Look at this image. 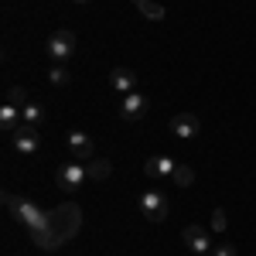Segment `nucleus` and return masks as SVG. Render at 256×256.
<instances>
[{
  "label": "nucleus",
  "instance_id": "nucleus-1",
  "mask_svg": "<svg viewBox=\"0 0 256 256\" xmlns=\"http://www.w3.org/2000/svg\"><path fill=\"white\" fill-rule=\"evenodd\" d=\"M82 229V208L76 202H62L58 208L48 212V232L38 242V250L52 253V250H62L68 239H76V232Z\"/></svg>",
  "mask_w": 256,
  "mask_h": 256
},
{
  "label": "nucleus",
  "instance_id": "nucleus-2",
  "mask_svg": "<svg viewBox=\"0 0 256 256\" xmlns=\"http://www.w3.org/2000/svg\"><path fill=\"white\" fill-rule=\"evenodd\" d=\"M4 205L10 208V216L28 229V236L34 239V246H38L41 239H44V232H48V212H41L31 198H18V195H10V192H4Z\"/></svg>",
  "mask_w": 256,
  "mask_h": 256
},
{
  "label": "nucleus",
  "instance_id": "nucleus-3",
  "mask_svg": "<svg viewBox=\"0 0 256 256\" xmlns=\"http://www.w3.org/2000/svg\"><path fill=\"white\" fill-rule=\"evenodd\" d=\"M76 48H79V41H76V31H68V28H58V31L48 38V58L55 62V65H68V62L76 58Z\"/></svg>",
  "mask_w": 256,
  "mask_h": 256
},
{
  "label": "nucleus",
  "instance_id": "nucleus-4",
  "mask_svg": "<svg viewBox=\"0 0 256 256\" xmlns=\"http://www.w3.org/2000/svg\"><path fill=\"white\" fill-rule=\"evenodd\" d=\"M86 181H89V174H86V164L82 160H68V164L58 168V188L65 195H76Z\"/></svg>",
  "mask_w": 256,
  "mask_h": 256
},
{
  "label": "nucleus",
  "instance_id": "nucleus-5",
  "mask_svg": "<svg viewBox=\"0 0 256 256\" xmlns=\"http://www.w3.org/2000/svg\"><path fill=\"white\" fill-rule=\"evenodd\" d=\"M140 212H144L147 222H154V226H158V222L168 218V198L160 195L158 188H147V192L140 195Z\"/></svg>",
  "mask_w": 256,
  "mask_h": 256
},
{
  "label": "nucleus",
  "instance_id": "nucleus-6",
  "mask_svg": "<svg viewBox=\"0 0 256 256\" xmlns=\"http://www.w3.org/2000/svg\"><path fill=\"white\" fill-rule=\"evenodd\" d=\"M150 113V99L144 96V92H126V96L120 99V116L126 120V123H137Z\"/></svg>",
  "mask_w": 256,
  "mask_h": 256
},
{
  "label": "nucleus",
  "instance_id": "nucleus-7",
  "mask_svg": "<svg viewBox=\"0 0 256 256\" xmlns=\"http://www.w3.org/2000/svg\"><path fill=\"white\" fill-rule=\"evenodd\" d=\"M68 150H72V158L82 160V164H89V160L96 158V144H92V137H89L86 130H72V134H68Z\"/></svg>",
  "mask_w": 256,
  "mask_h": 256
},
{
  "label": "nucleus",
  "instance_id": "nucleus-8",
  "mask_svg": "<svg viewBox=\"0 0 256 256\" xmlns=\"http://www.w3.org/2000/svg\"><path fill=\"white\" fill-rule=\"evenodd\" d=\"M10 144H14V150H18L20 158H31V154H38L41 137H38V130H34V126H24V123H20V130L10 137Z\"/></svg>",
  "mask_w": 256,
  "mask_h": 256
},
{
  "label": "nucleus",
  "instance_id": "nucleus-9",
  "mask_svg": "<svg viewBox=\"0 0 256 256\" xmlns=\"http://www.w3.org/2000/svg\"><path fill=\"white\" fill-rule=\"evenodd\" d=\"M181 239H184V246H188L195 256H208L212 253V236H208L202 226H188V229L181 232Z\"/></svg>",
  "mask_w": 256,
  "mask_h": 256
},
{
  "label": "nucleus",
  "instance_id": "nucleus-10",
  "mask_svg": "<svg viewBox=\"0 0 256 256\" xmlns=\"http://www.w3.org/2000/svg\"><path fill=\"white\" fill-rule=\"evenodd\" d=\"M171 134L178 140H195L202 134V123L195 113H178V116H171Z\"/></svg>",
  "mask_w": 256,
  "mask_h": 256
},
{
  "label": "nucleus",
  "instance_id": "nucleus-11",
  "mask_svg": "<svg viewBox=\"0 0 256 256\" xmlns=\"http://www.w3.org/2000/svg\"><path fill=\"white\" fill-rule=\"evenodd\" d=\"M174 168H178L174 158H164V154H158V158H147V164H144V174L150 178V181H171Z\"/></svg>",
  "mask_w": 256,
  "mask_h": 256
},
{
  "label": "nucleus",
  "instance_id": "nucleus-12",
  "mask_svg": "<svg viewBox=\"0 0 256 256\" xmlns=\"http://www.w3.org/2000/svg\"><path fill=\"white\" fill-rule=\"evenodd\" d=\"M110 86L116 89L120 96L137 92V72H134V68H123V65H116V68L110 72Z\"/></svg>",
  "mask_w": 256,
  "mask_h": 256
},
{
  "label": "nucleus",
  "instance_id": "nucleus-13",
  "mask_svg": "<svg viewBox=\"0 0 256 256\" xmlns=\"http://www.w3.org/2000/svg\"><path fill=\"white\" fill-rule=\"evenodd\" d=\"M0 130H4L7 137H14L20 130V106H10V102L0 106Z\"/></svg>",
  "mask_w": 256,
  "mask_h": 256
},
{
  "label": "nucleus",
  "instance_id": "nucleus-14",
  "mask_svg": "<svg viewBox=\"0 0 256 256\" xmlns=\"http://www.w3.org/2000/svg\"><path fill=\"white\" fill-rule=\"evenodd\" d=\"M86 174H89V181H106V178L113 174V164L106 158H92L86 164Z\"/></svg>",
  "mask_w": 256,
  "mask_h": 256
},
{
  "label": "nucleus",
  "instance_id": "nucleus-15",
  "mask_svg": "<svg viewBox=\"0 0 256 256\" xmlns=\"http://www.w3.org/2000/svg\"><path fill=\"white\" fill-rule=\"evenodd\" d=\"M20 123H24V126H34V130H41V123H44V110H41L38 102H28V106L20 110Z\"/></svg>",
  "mask_w": 256,
  "mask_h": 256
},
{
  "label": "nucleus",
  "instance_id": "nucleus-16",
  "mask_svg": "<svg viewBox=\"0 0 256 256\" xmlns=\"http://www.w3.org/2000/svg\"><path fill=\"white\" fill-rule=\"evenodd\" d=\"M137 10H140V18H147V20H164V18H168L164 4H158V0H140Z\"/></svg>",
  "mask_w": 256,
  "mask_h": 256
},
{
  "label": "nucleus",
  "instance_id": "nucleus-17",
  "mask_svg": "<svg viewBox=\"0 0 256 256\" xmlns=\"http://www.w3.org/2000/svg\"><path fill=\"white\" fill-rule=\"evenodd\" d=\"M171 184H178V188H192V184H195V171H192L188 164H178L174 174H171Z\"/></svg>",
  "mask_w": 256,
  "mask_h": 256
},
{
  "label": "nucleus",
  "instance_id": "nucleus-18",
  "mask_svg": "<svg viewBox=\"0 0 256 256\" xmlns=\"http://www.w3.org/2000/svg\"><path fill=\"white\" fill-rule=\"evenodd\" d=\"M48 82H52V86H68V82H72V72H68V65H52V68H48Z\"/></svg>",
  "mask_w": 256,
  "mask_h": 256
},
{
  "label": "nucleus",
  "instance_id": "nucleus-19",
  "mask_svg": "<svg viewBox=\"0 0 256 256\" xmlns=\"http://www.w3.org/2000/svg\"><path fill=\"white\" fill-rule=\"evenodd\" d=\"M7 102H10V106H20V110H24V106H28V92H24L20 86H10V89H7Z\"/></svg>",
  "mask_w": 256,
  "mask_h": 256
},
{
  "label": "nucleus",
  "instance_id": "nucleus-20",
  "mask_svg": "<svg viewBox=\"0 0 256 256\" xmlns=\"http://www.w3.org/2000/svg\"><path fill=\"white\" fill-rule=\"evenodd\" d=\"M226 226H229L226 208H216V212H212V232H226Z\"/></svg>",
  "mask_w": 256,
  "mask_h": 256
},
{
  "label": "nucleus",
  "instance_id": "nucleus-21",
  "mask_svg": "<svg viewBox=\"0 0 256 256\" xmlns=\"http://www.w3.org/2000/svg\"><path fill=\"white\" fill-rule=\"evenodd\" d=\"M208 256H236V246H232V242H218Z\"/></svg>",
  "mask_w": 256,
  "mask_h": 256
},
{
  "label": "nucleus",
  "instance_id": "nucleus-22",
  "mask_svg": "<svg viewBox=\"0 0 256 256\" xmlns=\"http://www.w3.org/2000/svg\"><path fill=\"white\" fill-rule=\"evenodd\" d=\"M72 4H89V0H72Z\"/></svg>",
  "mask_w": 256,
  "mask_h": 256
},
{
  "label": "nucleus",
  "instance_id": "nucleus-23",
  "mask_svg": "<svg viewBox=\"0 0 256 256\" xmlns=\"http://www.w3.org/2000/svg\"><path fill=\"white\" fill-rule=\"evenodd\" d=\"M130 4H140V0H130Z\"/></svg>",
  "mask_w": 256,
  "mask_h": 256
}]
</instances>
